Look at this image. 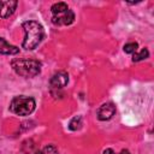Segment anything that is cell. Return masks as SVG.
I'll list each match as a JSON object with an SVG mask.
<instances>
[{
	"label": "cell",
	"instance_id": "obj_15",
	"mask_svg": "<svg viewBox=\"0 0 154 154\" xmlns=\"http://www.w3.org/2000/svg\"><path fill=\"white\" fill-rule=\"evenodd\" d=\"M119 154H130V152H129L128 149H123V150H122Z\"/></svg>",
	"mask_w": 154,
	"mask_h": 154
},
{
	"label": "cell",
	"instance_id": "obj_13",
	"mask_svg": "<svg viewBox=\"0 0 154 154\" xmlns=\"http://www.w3.org/2000/svg\"><path fill=\"white\" fill-rule=\"evenodd\" d=\"M38 154H59V152H58V149H57L54 146L48 144V146L43 147V148L38 152Z\"/></svg>",
	"mask_w": 154,
	"mask_h": 154
},
{
	"label": "cell",
	"instance_id": "obj_5",
	"mask_svg": "<svg viewBox=\"0 0 154 154\" xmlns=\"http://www.w3.org/2000/svg\"><path fill=\"white\" fill-rule=\"evenodd\" d=\"M69 83V75L65 71H58L55 72L51 79H49V85L52 89H63L64 87H66Z\"/></svg>",
	"mask_w": 154,
	"mask_h": 154
},
{
	"label": "cell",
	"instance_id": "obj_14",
	"mask_svg": "<svg viewBox=\"0 0 154 154\" xmlns=\"http://www.w3.org/2000/svg\"><path fill=\"white\" fill-rule=\"evenodd\" d=\"M103 154H114V153H113L112 149H105L103 150Z\"/></svg>",
	"mask_w": 154,
	"mask_h": 154
},
{
	"label": "cell",
	"instance_id": "obj_11",
	"mask_svg": "<svg viewBox=\"0 0 154 154\" xmlns=\"http://www.w3.org/2000/svg\"><path fill=\"white\" fill-rule=\"evenodd\" d=\"M81 125H82V117H81V116H76V117H73V118L70 120V123H69V129H70L71 131H76V130H78V129L81 128Z\"/></svg>",
	"mask_w": 154,
	"mask_h": 154
},
{
	"label": "cell",
	"instance_id": "obj_9",
	"mask_svg": "<svg viewBox=\"0 0 154 154\" xmlns=\"http://www.w3.org/2000/svg\"><path fill=\"white\" fill-rule=\"evenodd\" d=\"M69 10V6L66 2H55L51 6V11L53 14H57V13H60V12H64Z\"/></svg>",
	"mask_w": 154,
	"mask_h": 154
},
{
	"label": "cell",
	"instance_id": "obj_12",
	"mask_svg": "<svg viewBox=\"0 0 154 154\" xmlns=\"http://www.w3.org/2000/svg\"><path fill=\"white\" fill-rule=\"evenodd\" d=\"M137 42H129L126 45H124V52L128 53V54H134L136 51H137Z\"/></svg>",
	"mask_w": 154,
	"mask_h": 154
},
{
	"label": "cell",
	"instance_id": "obj_6",
	"mask_svg": "<svg viewBox=\"0 0 154 154\" xmlns=\"http://www.w3.org/2000/svg\"><path fill=\"white\" fill-rule=\"evenodd\" d=\"M18 6L16 0H0V18H7L12 16Z\"/></svg>",
	"mask_w": 154,
	"mask_h": 154
},
{
	"label": "cell",
	"instance_id": "obj_4",
	"mask_svg": "<svg viewBox=\"0 0 154 154\" xmlns=\"http://www.w3.org/2000/svg\"><path fill=\"white\" fill-rule=\"evenodd\" d=\"M73 20H75V13L70 8L64 11V12H60V13H57V14L52 16V23L57 26L70 25V24L73 23Z\"/></svg>",
	"mask_w": 154,
	"mask_h": 154
},
{
	"label": "cell",
	"instance_id": "obj_8",
	"mask_svg": "<svg viewBox=\"0 0 154 154\" xmlns=\"http://www.w3.org/2000/svg\"><path fill=\"white\" fill-rule=\"evenodd\" d=\"M19 53V48L8 43L5 38L0 37V54H5V55H14Z\"/></svg>",
	"mask_w": 154,
	"mask_h": 154
},
{
	"label": "cell",
	"instance_id": "obj_7",
	"mask_svg": "<svg viewBox=\"0 0 154 154\" xmlns=\"http://www.w3.org/2000/svg\"><path fill=\"white\" fill-rule=\"evenodd\" d=\"M116 113V106L112 102H106L103 105L100 106V108L97 109V119L99 120H109Z\"/></svg>",
	"mask_w": 154,
	"mask_h": 154
},
{
	"label": "cell",
	"instance_id": "obj_1",
	"mask_svg": "<svg viewBox=\"0 0 154 154\" xmlns=\"http://www.w3.org/2000/svg\"><path fill=\"white\" fill-rule=\"evenodd\" d=\"M22 28L25 32L22 47L26 51L35 49L45 38V29L42 24L36 20H26L22 24Z\"/></svg>",
	"mask_w": 154,
	"mask_h": 154
},
{
	"label": "cell",
	"instance_id": "obj_3",
	"mask_svg": "<svg viewBox=\"0 0 154 154\" xmlns=\"http://www.w3.org/2000/svg\"><path fill=\"white\" fill-rule=\"evenodd\" d=\"M35 100L31 96L18 95L14 96L10 103V111L16 116H29L35 109Z\"/></svg>",
	"mask_w": 154,
	"mask_h": 154
},
{
	"label": "cell",
	"instance_id": "obj_2",
	"mask_svg": "<svg viewBox=\"0 0 154 154\" xmlns=\"http://www.w3.org/2000/svg\"><path fill=\"white\" fill-rule=\"evenodd\" d=\"M11 66L13 71L25 78H31L41 72V61L35 59H13L11 60Z\"/></svg>",
	"mask_w": 154,
	"mask_h": 154
},
{
	"label": "cell",
	"instance_id": "obj_10",
	"mask_svg": "<svg viewBox=\"0 0 154 154\" xmlns=\"http://www.w3.org/2000/svg\"><path fill=\"white\" fill-rule=\"evenodd\" d=\"M148 57H149V52H148V49H147V48H142L138 53L135 52V53L132 54V61H141V60L147 59Z\"/></svg>",
	"mask_w": 154,
	"mask_h": 154
}]
</instances>
